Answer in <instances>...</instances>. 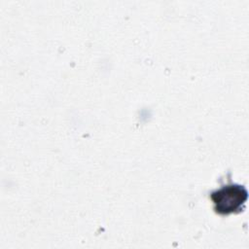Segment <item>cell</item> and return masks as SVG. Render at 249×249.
<instances>
[{
  "mask_svg": "<svg viewBox=\"0 0 249 249\" xmlns=\"http://www.w3.org/2000/svg\"><path fill=\"white\" fill-rule=\"evenodd\" d=\"M248 193L244 186L230 184L211 193V199L217 213L227 215L242 209L247 200Z\"/></svg>",
  "mask_w": 249,
  "mask_h": 249,
  "instance_id": "cell-1",
  "label": "cell"
}]
</instances>
